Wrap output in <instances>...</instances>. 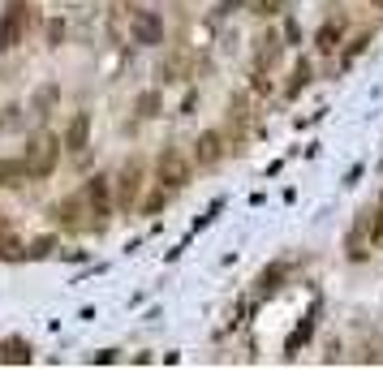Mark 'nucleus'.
Listing matches in <instances>:
<instances>
[{
  "instance_id": "nucleus-1",
  "label": "nucleus",
  "mask_w": 383,
  "mask_h": 370,
  "mask_svg": "<svg viewBox=\"0 0 383 370\" xmlns=\"http://www.w3.org/2000/svg\"><path fill=\"white\" fill-rule=\"evenodd\" d=\"M56 155H60V142L52 134H35L26 142V168H30V176H47L56 168Z\"/></svg>"
},
{
  "instance_id": "nucleus-2",
  "label": "nucleus",
  "mask_w": 383,
  "mask_h": 370,
  "mask_svg": "<svg viewBox=\"0 0 383 370\" xmlns=\"http://www.w3.org/2000/svg\"><path fill=\"white\" fill-rule=\"evenodd\" d=\"M185 181H189V159L181 151H164V155H159V185L181 189Z\"/></svg>"
},
{
  "instance_id": "nucleus-3",
  "label": "nucleus",
  "mask_w": 383,
  "mask_h": 370,
  "mask_svg": "<svg viewBox=\"0 0 383 370\" xmlns=\"http://www.w3.org/2000/svg\"><path fill=\"white\" fill-rule=\"evenodd\" d=\"M130 30H134V43H142V47L164 43V22H159L151 9H138V13H134V22H130Z\"/></svg>"
},
{
  "instance_id": "nucleus-4",
  "label": "nucleus",
  "mask_w": 383,
  "mask_h": 370,
  "mask_svg": "<svg viewBox=\"0 0 383 370\" xmlns=\"http://www.w3.org/2000/svg\"><path fill=\"white\" fill-rule=\"evenodd\" d=\"M26 22H30L26 5H9V9H5V18H0V52H5V47H13V43L22 39Z\"/></svg>"
},
{
  "instance_id": "nucleus-5",
  "label": "nucleus",
  "mask_w": 383,
  "mask_h": 370,
  "mask_svg": "<svg viewBox=\"0 0 383 370\" xmlns=\"http://www.w3.org/2000/svg\"><path fill=\"white\" fill-rule=\"evenodd\" d=\"M194 159H198L202 168H216L220 159H224V138H220L216 130H207V134L194 142Z\"/></svg>"
},
{
  "instance_id": "nucleus-6",
  "label": "nucleus",
  "mask_w": 383,
  "mask_h": 370,
  "mask_svg": "<svg viewBox=\"0 0 383 370\" xmlns=\"http://www.w3.org/2000/svg\"><path fill=\"white\" fill-rule=\"evenodd\" d=\"M86 138H91V117H86V112H78V117L69 121V130H65V147L78 155V151H86Z\"/></svg>"
},
{
  "instance_id": "nucleus-7",
  "label": "nucleus",
  "mask_w": 383,
  "mask_h": 370,
  "mask_svg": "<svg viewBox=\"0 0 383 370\" xmlns=\"http://www.w3.org/2000/svg\"><path fill=\"white\" fill-rule=\"evenodd\" d=\"M138 185H142V168L125 164V172H121V207H125V211L138 203Z\"/></svg>"
},
{
  "instance_id": "nucleus-8",
  "label": "nucleus",
  "mask_w": 383,
  "mask_h": 370,
  "mask_svg": "<svg viewBox=\"0 0 383 370\" xmlns=\"http://www.w3.org/2000/svg\"><path fill=\"white\" fill-rule=\"evenodd\" d=\"M254 56H259V73H267V69H271V60L280 56V35H276V30L259 35V52H254Z\"/></svg>"
},
{
  "instance_id": "nucleus-9",
  "label": "nucleus",
  "mask_w": 383,
  "mask_h": 370,
  "mask_svg": "<svg viewBox=\"0 0 383 370\" xmlns=\"http://www.w3.org/2000/svg\"><path fill=\"white\" fill-rule=\"evenodd\" d=\"M0 362L5 366H26L30 362V345L26 340H0Z\"/></svg>"
},
{
  "instance_id": "nucleus-10",
  "label": "nucleus",
  "mask_w": 383,
  "mask_h": 370,
  "mask_svg": "<svg viewBox=\"0 0 383 370\" xmlns=\"http://www.w3.org/2000/svg\"><path fill=\"white\" fill-rule=\"evenodd\" d=\"M86 203H91L95 216H108V176H95L86 185Z\"/></svg>"
},
{
  "instance_id": "nucleus-11",
  "label": "nucleus",
  "mask_w": 383,
  "mask_h": 370,
  "mask_svg": "<svg viewBox=\"0 0 383 370\" xmlns=\"http://www.w3.org/2000/svg\"><path fill=\"white\" fill-rule=\"evenodd\" d=\"M30 168H26V159H0V185H18L26 181Z\"/></svg>"
},
{
  "instance_id": "nucleus-12",
  "label": "nucleus",
  "mask_w": 383,
  "mask_h": 370,
  "mask_svg": "<svg viewBox=\"0 0 383 370\" xmlns=\"http://www.w3.org/2000/svg\"><path fill=\"white\" fill-rule=\"evenodd\" d=\"M82 203H86V194H82V198H65V203L56 207V220H65L69 229H78V224H82V220H78V211H82Z\"/></svg>"
},
{
  "instance_id": "nucleus-13",
  "label": "nucleus",
  "mask_w": 383,
  "mask_h": 370,
  "mask_svg": "<svg viewBox=\"0 0 383 370\" xmlns=\"http://www.w3.org/2000/svg\"><path fill=\"white\" fill-rule=\"evenodd\" d=\"M336 43H340V26H336V22H327V26L314 35V47H318V52H336Z\"/></svg>"
},
{
  "instance_id": "nucleus-14",
  "label": "nucleus",
  "mask_w": 383,
  "mask_h": 370,
  "mask_svg": "<svg viewBox=\"0 0 383 370\" xmlns=\"http://www.w3.org/2000/svg\"><path fill=\"white\" fill-rule=\"evenodd\" d=\"M159 112V91H142L138 95V117H155Z\"/></svg>"
},
{
  "instance_id": "nucleus-15",
  "label": "nucleus",
  "mask_w": 383,
  "mask_h": 370,
  "mask_svg": "<svg viewBox=\"0 0 383 370\" xmlns=\"http://www.w3.org/2000/svg\"><path fill=\"white\" fill-rule=\"evenodd\" d=\"M43 254H52V241H35V246H30V259H43Z\"/></svg>"
},
{
  "instance_id": "nucleus-16",
  "label": "nucleus",
  "mask_w": 383,
  "mask_h": 370,
  "mask_svg": "<svg viewBox=\"0 0 383 370\" xmlns=\"http://www.w3.org/2000/svg\"><path fill=\"white\" fill-rule=\"evenodd\" d=\"M306 78H310V65H297V73H293V86H289V91L297 95V91H301V82H306Z\"/></svg>"
},
{
  "instance_id": "nucleus-17",
  "label": "nucleus",
  "mask_w": 383,
  "mask_h": 370,
  "mask_svg": "<svg viewBox=\"0 0 383 370\" xmlns=\"http://www.w3.org/2000/svg\"><path fill=\"white\" fill-rule=\"evenodd\" d=\"M60 35H65V26H60V22L47 26V39H52V43H60Z\"/></svg>"
},
{
  "instance_id": "nucleus-18",
  "label": "nucleus",
  "mask_w": 383,
  "mask_h": 370,
  "mask_svg": "<svg viewBox=\"0 0 383 370\" xmlns=\"http://www.w3.org/2000/svg\"><path fill=\"white\" fill-rule=\"evenodd\" d=\"M280 9V0H259V13H276Z\"/></svg>"
},
{
  "instance_id": "nucleus-19",
  "label": "nucleus",
  "mask_w": 383,
  "mask_h": 370,
  "mask_svg": "<svg viewBox=\"0 0 383 370\" xmlns=\"http://www.w3.org/2000/svg\"><path fill=\"white\" fill-rule=\"evenodd\" d=\"M375 5H379V9H383V0H375Z\"/></svg>"
}]
</instances>
